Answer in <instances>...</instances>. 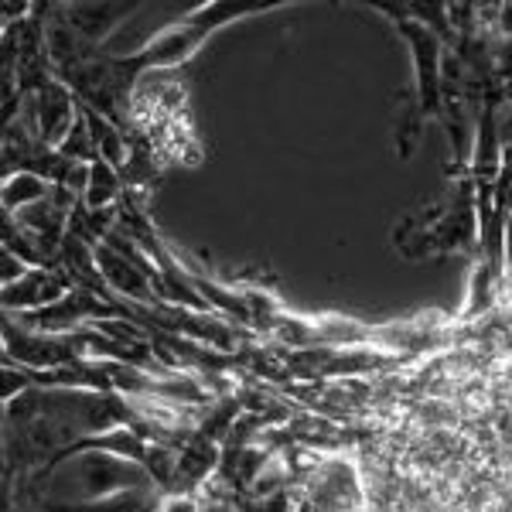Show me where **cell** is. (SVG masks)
I'll list each match as a JSON object with an SVG mask.
<instances>
[{
    "label": "cell",
    "instance_id": "1",
    "mask_svg": "<svg viewBox=\"0 0 512 512\" xmlns=\"http://www.w3.org/2000/svg\"><path fill=\"white\" fill-rule=\"evenodd\" d=\"M379 11L390 14V18L400 24V35L407 38V45L414 48V69H417V110L410 113V120L403 123L400 130V158H410V151H414L417 144V127L424 117H431V113H441L444 99H441V41L431 28H427L424 21L410 18L403 7H383L379 4ZM444 117V113H441Z\"/></svg>",
    "mask_w": 512,
    "mask_h": 512
},
{
    "label": "cell",
    "instance_id": "2",
    "mask_svg": "<svg viewBox=\"0 0 512 512\" xmlns=\"http://www.w3.org/2000/svg\"><path fill=\"white\" fill-rule=\"evenodd\" d=\"M93 253H96L99 277H103L113 291H120L123 297H130V301H137V304H147V308H158V297H154L151 277H147L134 260H127V256L117 253L113 246H106V243H96Z\"/></svg>",
    "mask_w": 512,
    "mask_h": 512
},
{
    "label": "cell",
    "instance_id": "3",
    "mask_svg": "<svg viewBox=\"0 0 512 512\" xmlns=\"http://www.w3.org/2000/svg\"><path fill=\"white\" fill-rule=\"evenodd\" d=\"M72 291H76L72 277H65L62 270H28V277L4 287V308L38 311V308H48V304H59L62 297H69Z\"/></svg>",
    "mask_w": 512,
    "mask_h": 512
},
{
    "label": "cell",
    "instance_id": "4",
    "mask_svg": "<svg viewBox=\"0 0 512 512\" xmlns=\"http://www.w3.org/2000/svg\"><path fill=\"white\" fill-rule=\"evenodd\" d=\"M59 11V18L69 24L76 35L86 41V45H96L99 38L106 35V31L113 28L120 18H127L130 11H134V4H117V7H93V4H79V7H55Z\"/></svg>",
    "mask_w": 512,
    "mask_h": 512
},
{
    "label": "cell",
    "instance_id": "5",
    "mask_svg": "<svg viewBox=\"0 0 512 512\" xmlns=\"http://www.w3.org/2000/svg\"><path fill=\"white\" fill-rule=\"evenodd\" d=\"M48 198V181L31 175V171H14L4 178V212L7 216H18V212L31 209V205L45 202Z\"/></svg>",
    "mask_w": 512,
    "mask_h": 512
}]
</instances>
